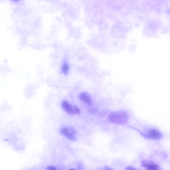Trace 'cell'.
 I'll list each match as a JSON object with an SVG mask.
<instances>
[{"label":"cell","instance_id":"obj_7","mask_svg":"<svg viewBox=\"0 0 170 170\" xmlns=\"http://www.w3.org/2000/svg\"><path fill=\"white\" fill-rule=\"evenodd\" d=\"M70 70L69 64L66 60H64L62 62L61 66V71L62 73L64 75H67Z\"/></svg>","mask_w":170,"mask_h":170},{"label":"cell","instance_id":"obj_5","mask_svg":"<svg viewBox=\"0 0 170 170\" xmlns=\"http://www.w3.org/2000/svg\"><path fill=\"white\" fill-rule=\"evenodd\" d=\"M143 166L147 170H159V166L152 161L144 160L142 163Z\"/></svg>","mask_w":170,"mask_h":170},{"label":"cell","instance_id":"obj_8","mask_svg":"<svg viewBox=\"0 0 170 170\" xmlns=\"http://www.w3.org/2000/svg\"><path fill=\"white\" fill-rule=\"evenodd\" d=\"M46 170H56V168L53 166L50 165L47 168Z\"/></svg>","mask_w":170,"mask_h":170},{"label":"cell","instance_id":"obj_11","mask_svg":"<svg viewBox=\"0 0 170 170\" xmlns=\"http://www.w3.org/2000/svg\"><path fill=\"white\" fill-rule=\"evenodd\" d=\"M69 170H74V169H71Z\"/></svg>","mask_w":170,"mask_h":170},{"label":"cell","instance_id":"obj_2","mask_svg":"<svg viewBox=\"0 0 170 170\" xmlns=\"http://www.w3.org/2000/svg\"><path fill=\"white\" fill-rule=\"evenodd\" d=\"M129 119L128 114L125 111L113 112L109 115L108 120L115 124H124Z\"/></svg>","mask_w":170,"mask_h":170},{"label":"cell","instance_id":"obj_9","mask_svg":"<svg viewBox=\"0 0 170 170\" xmlns=\"http://www.w3.org/2000/svg\"><path fill=\"white\" fill-rule=\"evenodd\" d=\"M125 170H138L134 168L130 167V166H128V167H127L126 168Z\"/></svg>","mask_w":170,"mask_h":170},{"label":"cell","instance_id":"obj_10","mask_svg":"<svg viewBox=\"0 0 170 170\" xmlns=\"http://www.w3.org/2000/svg\"><path fill=\"white\" fill-rule=\"evenodd\" d=\"M104 170H114L113 169L111 168H108V167H107V168H106Z\"/></svg>","mask_w":170,"mask_h":170},{"label":"cell","instance_id":"obj_4","mask_svg":"<svg viewBox=\"0 0 170 170\" xmlns=\"http://www.w3.org/2000/svg\"><path fill=\"white\" fill-rule=\"evenodd\" d=\"M61 132L63 135L70 140H74L75 139L76 132L73 128L69 127H64L61 130Z\"/></svg>","mask_w":170,"mask_h":170},{"label":"cell","instance_id":"obj_1","mask_svg":"<svg viewBox=\"0 0 170 170\" xmlns=\"http://www.w3.org/2000/svg\"><path fill=\"white\" fill-rule=\"evenodd\" d=\"M142 130L134 128L138 131L143 137L148 139L159 140L163 137V134L158 127L148 124L142 126Z\"/></svg>","mask_w":170,"mask_h":170},{"label":"cell","instance_id":"obj_6","mask_svg":"<svg viewBox=\"0 0 170 170\" xmlns=\"http://www.w3.org/2000/svg\"><path fill=\"white\" fill-rule=\"evenodd\" d=\"M81 100L89 106L91 105L92 101L91 96L86 92H83L80 94L79 96Z\"/></svg>","mask_w":170,"mask_h":170},{"label":"cell","instance_id":"obj_3","mask_svg":"<svg viewBox=\"0 0 170 170\" xmlns=\"http://www.w3.org/2000/svg\"><path fill=\"white\" fill-rule=\"evenodd\" d=\"M62 106L63 109L69 114H79L80 113V110L77 106L70 104L66 101L63 102Z\"/></svg>","mask_w":170,"mask_h":170}]
</instances>
